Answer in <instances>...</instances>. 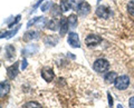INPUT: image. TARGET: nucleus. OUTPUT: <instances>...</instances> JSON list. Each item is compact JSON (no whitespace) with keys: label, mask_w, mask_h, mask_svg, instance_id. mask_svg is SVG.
I'll return each mask as SVG.
<instances>
[{"label":"nucleus","mask_w":134,"mask_h":108,"mask_svg":"<svg viewBox=\"0 0 134 108\" xmlns=\"http://www.w3.org/2000/svg\"><path fill=\"white\" fill-rule=\"evenodd\" d=\"M93 69L96 73L99 74H104L106 73L108 69H110V63L108 60L104 59V58H99V59H96L93 64Z\"/></svg>","instance_id":"nucleus-1"},{"label":"nucleus","mask_w":134,"mask_h":108,"mask_svg":"<svg viewBox=\"0 0 134 108\" xmlns=\"http://www.w3.org/2000/svg\"><path fill=\"white\" fill-rule=\"evenodd\" d=\"M115 88L117 90H125L127 89V87L130 86V77L126 75H122V76H119L117 79L115 81Z\"/></svg>","instance_id":"nucleus-2"},{"label":"nucleus","mask_w":134,"mask_h":108,"mask_svg":"<svg viewBox=\"0 0 134 108\" xmlns=\"http://www.w3.org/2000/svg\"><path fill=\"white\" fill-rule=\"evenodd\" d=\"M102 37H99L97 35H94V34H91V35H87L86 38H85V44L88 48H93L96 47L97 45H99L102 43Z\"/></svg>","instance_id":"nucleus-3"},{"label":"nucleus","mask_w":134,"mask_h":108,"mask_svg":"<svg viewBox=\"0 0 134 108\" xmlns=\"http://www.w3.org/2000/svg\"><path fill=\"white\" fill-rule=\"evenodd\" d=\"M67 43L70 47L73 48H79L81 47V43H79V37L76 32L74 31H70L68 36H67Z\"/></svg>","instance_id":"nucleus-4"},{"label":"nucleus","mask_w":134,"mask_h":108,"mask_svg":"<svg viewBox=\"0 0 134 108\" xmlns=\"http://www.w3.org/2000/svg\"><path fill=\"white\" fill-rule=\"evenodd\" d=\"M47 21L45 17H36V18H32L31 20H29L28 23H27V28H31L34 26H37V27H46L47 26Z\"/></svg>","instance_id":"nucleus-5"},{"label":"nucleus","mask_w":134,"mask_h":108,"mask_svg":"<svg viewBox=\"0 0 134 108\" xmlns=\"http://www.w3.org/2000/svg\"><path fill=\"white\" fill-rule=\"evenodd\" d=\"M95 15L100 19H107L111 16V10L105 6H98L95 11Z\"/></svg>","instance_id":"nucleus-6"},{"label":"nucleus","mask_w":134,"mask_h":108,"mask_svg":"<svg viewBox=\"0 0 134 108\" xmlns=\"http://www.w3.org/2000/svg\"><path fill=\"white\" fill-rule=\"evenodd\" d=\"M18 67H19V61H16L14 65H11L10 67L7 68V77L9 79L14 80L17 77V75H18Z\"/></svg>","instance_id":"nucleus-7"},{"label":"nucleus","mask_w":134,"mask_h":108,"mask_svg":"<svg viewBox=\"0 0 134 108\" xmlns=\"http://www.w3.org/2000/svg\"><path fill=\"white\" fill-rule=\"evenodd\" d=\"M41 77H43V79L45 81L50 82L54 78H55V73L53 71L52 68L45 67V68H43V70H41Z\"/></svg>","instance_id":"nucleus-8"},{"label":"nucleus","mask_w":134,"mask_h":108,"mask_svg":"<svg viewBox=\"0 0 134 108\" xmlns=\"http://www.w3.org/2000/svg\"><path fill=\"white\" fill-rule=\"evenodd\" d=\"M38 50H39V48H38V46L37 45L29 44L23 49L21 52H23V55H25V56H31V55H35V53L38 52Z\"/></svg>","instance_id":"nucleus-9"},{"label":"nucleus","mask_w":134,"mask_h":108,"mask_svg":"<svg viewBox=\"0 0 134 108\" xmlns=\"http://www.w3.org/2000/svg\"><path fill=\"white\" fill-rule=\"evenodd\" d=\"M69 29V23H68V18L66 17H62L59 20V35L64 36L67 34Z\"/></svg>","instance_id":"nucleus-10"},{"label":"nucleus","mask_w":134,"mask_h":108,"mask_svg":"<svg viewBox=\"0 0 134 108\" xmlns=\"http://www.w3.org/2000/svg\"><path fill=\"white\" fill-rule=\"evenodd\" d=\"M40 36V32L37 30H29L24 35V40L25 41H31L35 39H38Z\"/></svg>","instance_id":"nucleus-11"},{"label":"nucleus","mask_w":134,"mask_h":108,"mask_svg":"<svg viewBox=\"0 0 134 108\" xmlns=\"http://www.w3.org/2000/svg\"><path fill=\"white\" fill-rule=\"evenodd\" d=\"M77 12H78L79 16H82V17H86V16L91 12V6L87 2H83L82 5L79 6Z\"/></svg>","instance_id":"nucleus-12"},{"label":"nucleus","mask_w":134,"mask_h":108,"mask_svg":"<svg viewBox=\"0 0 134 108\" xmlns=\"http://www.w3.org/2000/svg\"><path fill=\"white\" fill-rule=\"evenodd\" d=\"M16 49L12 45H7L5 47V57L7 60H11L16 55Z\"/></svg>","instance_id":"nucleus-13"},{"label":"nucleus","mask_w":134,"mask_h":108,"mask_svg":"<svg viewBox=\"0 0 134 108\" xmlns=\"http://www.w3.org/2000/svg\"><path fill=\"white\" fill-rule=\"evenodd\" d=\"M9 91H10V84L7 80H2L1 84H0V96H1V98L5 97Z\"/></svg>","instance_id":"nucleus-14"},{"label":"nucleus","mask_w":134,"mask_h":108,"mask_svg":"<svg viewBox=\"0 0 134 108\" xmlns=\"http://www.w3.org/2000/svg\"><path fill=\"white\" fill-rule=\"evenodd\" d=\"M47 27L49 30H53V31H56L57 29H59V21H58L57 18H52L47 21Z\"/></svg>","instance_id":"nucleus-15"},{"label":"nucleus","mask_w":134,"mask_h":108,"mask_svg":"<svg viewBox=\"0 0 134 108\" xmlns=\"http://www.w3.org/2000/svg\"><path fill=\"white\" fill-rule=\"evenodd\" d=\"M117 74L115 71H108L105 74V76H104V79L107 84H115V81L117 79Z\"/></svg>","instance_id":"nucleus-16"},{"label":"nucleus","mask_w":134,"mask_h":108,"mask_svg":"<svg viewBox=\"0 0 134 108\" xmlns=\"http://www.w3.org/2000/svg\"><path fill=\"white\" fill-rule=\"evenodd\" d=\"M20 29V25H18V26H16L15 29H11L10 31H6V32H2L1 34V38H7V39H9L11 38V37H14L17 32H18V30Z\"/></svg>","instance_id":"nucleus-17"},{"label":"nucleus","mask_w":134,"mask_h":108,"mask_svg":"<svg viewBox=\"0 0 134 108\" xmlns=\"http://www.w3.org/2000/svg\"><path fill=\"white\" fill-rule=\"evenodd\" d=\"M58 40L59 39L55 36H46L45 39H44V44L46 46H55V45H57Z\"/></svg>","instance_id":"nucleus-18"},{"label":"nucleus","mask_w":134,"mask_h":108,"mask_svg":"<svg viewBox=\"0 0 134 108\" xmlns=\"http://www.w3.org/2000/svg\"><path fill=\"white\" fill-rule=\"evenodd\" d=\"M59 7L62 8L63 12H66L72 9V5H70V1L69 0H60V5Z\"/></svg>","instance_id":"nucleus-19"},{"label":"nucleus","mask_w":134,"mask_h":108,"mask_svg":"<svg viewBox=\"0 0 134 108\" xmlns=\"http://www.w3.org/2000/svg\"><path fill=\"white\" fill-rule=\"evenodd\" d=\"M77 16L76 15H70L68 17V23H69V28L70 29H75L77 26Z\"/></svg>","instance_id":"nucleus-20"},{"label":"nucleus","mask_w":134,"mask_h":108,"mask_svg":"<svg viewBox=\"0 0 134 108\" xmlns=\"http://www.w3.org/2000/svg\"><path fill=\"white\" fill-rule=\"evenodd\" d=\"M62 11H63V10H62V8H60V7H58V6H55V5H54L53 8H52V11H50V12H52V17L58 19V17H59V16L62 15Z\"/></svg>","instance_id":"nucleus-21"},{"label":"nucleus","mask_w":134,"mask_h":108,"mask_svg":"<svg viewBox=\"0 0 134 108\" xmlns=\"http://www.w3.org/2000/svg\"><path fill=\"white\" fill-rule=\"evenodd\" d=\"M21 108H41V106L37 101H28L26 104H24Z\"/></svg>","instance_id":"nucleus-22"},{"label":"nucleus","mask_w":134,"mask_h":108,"mask_svg":"<svg viewBox=\"0 0 134 108\" xmlns=\"http://www.w3.org/2000/svg\"><path fill=\"white\" fill-rule=\"evenodd\" d=\"M69 1H70V5H72V9L77 11L79 6L84 2V0H69Z\"/></svg>","instance_id":"nucleus-23"},{"label":"nucleus","mask_w":134,"mask_h":108,"mask_svg":"<svg viewBox=\"0 0 134 108\" xmlns=\"http://www.w3.org/2000/svg\"><path fill=\"white\" fill-rule=\"evenodd\" d=\"M53 6H54V3L52 2V1H46L43 6L40 7V9H41V11H44V12H46L48 9H52L53 8Z\"/></svg>","instance_id":"nucleus-24"},{"label":"nucleus","mask_w":134,"mask_h":108,"mask_svg":"<svg viewBox=\"0 0 134 108\" xmlns=\"http://www.w3.org/2000/svg\"><path fill=\"white\" fill-rule=\"evenodd\" d=\"M127 11L130 15L134 17V0H131V1L127 3Z\"/></svg>","instance_id":"nucleus-25"},{"label":"nucleus","mask_w":134,"mask_h":108,"mask_svg":"<svg viewBox=\"0 0 134 108\" xmlns=\"http://www.w3.org/2000/svg\"><path fill=\"white\" fill-rule=\"evenodd\" d=\"M20 18H21V16H20V15L16 16V17H15V19L12 18V21H11L9 25H8V26H9V28H14V26H16V25H17V23H18V22L20 21Z\"/></svg>","instance_id":"nucleus-26"},{"label":"nucleus","mask_w":134,"mask_h":108,"mask_svg":"<svg viewBox=\"0 0 134 108\" xmlns=\"http://www.w3.org/2000/svg\"><path fill=\"white\" fill-rule=\"evenodd\" d=\"M20 63H21V64H20V68H21V70H25V69L27 68V65H28L27 64V60L26 59H23Z\"/></svg>","instance_id":"nucleus-27"},{"label":"nucleus","mask_w":134,"mask_h":108,"mask_svg":"<svg viewBox=\"0 0 134 108\" xmlns=\"http://www.w3.org/2000/svg\"><path fill=\"white\" fill-rule=\"evenodd\" d=\"M107 98H108V106L113 107V97L111 96L110 93H107Z\"/></svg>","instance_id":"nucleus-28"},{"label":"nucleus","mask_w":134,"mask_h":108,"mask_svg":"<svg viewBox=\"0 0 134 108\" xmlns=\"http://www.w3.org/2000/svg\"><path fill=\"white\" fill-rule=\"evenodd\" d=\"M129 107L130 108H134V96L130 98V100H129Z\"/></svg>","instance_id":"nucleus-29"},{"label":"nucleus","mask_w":134,"mask_h":108,"mask_svg":"<svg viewBox=\"0 0 134 108\" xmlns=\"http://www.w3.org/2000/svg\"><path fill=\"white\" fill-rule=\"evenodd\" d=\"M43 1H44V0H38V1L36 2V5L34 6V9H32V11H35V10L37 9V8H38V7H39V6L41 5V2H43Z\"/></svg>","instance_id":"nucleus-30"},{"label":"nucleus","mask_w":134,"mask_h":108,"mask_svg":"<svg viewBox=\"0 0 134 108\" xmlns=\"http://www.w3.org/2000/svg\"><path fill=\"white\" fill-rule=\"evenodd\" d=\"M117 108H123V106L121 105V104H119V105H117Z\"/></svg>","instance_id":"nucleus-31"},{"label":"nucleus","mask_w":134,"mask_h":108,"mask_svg":"<svg viewBox=\"0 0 134 108\" xmlns=\"http://www.w3.org/2000/svg\"><path fill=\"white\" fill-rule=\"evenodd\" d=\"M100 1H102V0H97V2H100Z\"/></svg>","instance_id":"nucleus-32"}]
</instances>
